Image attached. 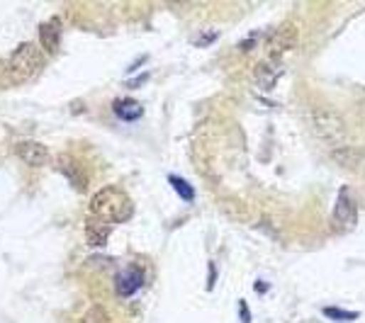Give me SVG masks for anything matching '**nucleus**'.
<instances>
[{
  "label": "nucleus",
  "instance_id": "obj_1",
  "mask_svg": "<svg viewBox=\"0 0 365 323\" xmlns=\"http://www.w3.org/2000/svg\"><path fill=\"white\" fill-rule=\"evenodd\" d=\"M134 214V204L127 192L120 187L105 185L91 197V219L103 221V224H122Z\"/></svg>",
  "mask_w": 365,
  "mask_h": 323
},
{
  "label": "nucleus",
  "instance_id": "obj_2",
  "mask_svg": "<svg viewBox=\"0 0 365 323\" xmlns=\"http://www.w3.org/2000/svg\"><path fill=\"white\" fill-rule=\"evenodd\" d=\"M44 68V54L34 42H22L5 61V78L13 83L29 80Z\"/></svg>",
  "mask_w": 365,
  "mask_h": 323
},
{
  "label": "nucleus",
  "instance_id": "obj_3",
  "mask_svg": "<svg viewBox=\"0 0 365 323\" xmlns=\"http://www.w3.org/2000/svg\"><path fill=\"white\" fill-rule=\"evenodd\" d=\"M312 127L317 137L327 144H341L346 139V125L341 115L331 107H314L312 110Z\"/></svg>",
  "mask_w": 365,
  "mask_h": 323
},
{
  "label": "nucleus",
  "instance_id": "obj_4",
  "mask_svg": "<svg viewBox=\"0 0 365 323\" xmlns=\"http://www.w3.org/2000/svg\"><path fill=\"white\" fill-rule=\"evenodd\" d=\"M356 224H358L356 199H353L349 187H341L336 207H334V214H331V226H334V231H339V233H349L356 228Z\"/></svg>",
  "mask_w": 365,
  "mask_h": 323
},
{
  "label": "nucleus",
  "instance_id": "obj_5",
  "mask_svg": "<svg viewBox=\"0 0 365 323\" xmlns=\"http://www.w3.org/2000/svg\"><path fill=\"white\" fill-rule=\"evenodd\" d=\"M297 39H299V29H297L295 22H282V25L268 37V44H266L268 58L285 56L290 49H295Z\"/></svg>",
  "mask_w": 365,
  "mask_h": 323
},
{
  "label": "nucleus",
  "instance_id": "obj_6",
  "mask_svg": "<svg viewBox=\"0 0 365 323\" xmlns=\"http://www.w3.org/2000/svg\"><path fill=\"white\" fill-rule=\"evenodd\" d=\"M17 156H20L22 163H27V166L32 168H42L49 163V149H46L44 144H39V141H20V144L15 146Z\"/></svg>",
  "mask_w": 365,
  "mask_h": 323
},
{
  "label": "nucleus",
  "instance_id": "obj_7",
  "mask_svg": "<svg viewBox=\"0 0 365 323\" xmlns=\"http://www.w3.org/2000/svg\"><path fill=\"white\" fill-rule=\"evenodd\" d=\"M282 66L280 58H266V61H261L256 66V73H253V78H256V85L261 88V90H273L275 83H278V78L282 75Z\"/></svg>",
  "mask_w": 365,
  "mask_h": 323
},
{
  "label": "nucleus",
  "instance_id": "obj_8",
  "mask_svg": "<svg viewBox=\"0 0 365 323\" xmlns=\"http://www.w3.org/2000/svg\"><path fill=\"white\" fill-rule=\"evenodd\" d=\"M115 287H117V295L120 297L137 295L141 287H144V272H141V268L132 265V268L120 270L117 277H115Z\"/></svg>",
  "mask_w": 365,
  "mask_h": 323
},
{
  "label": "nucleus",
  "instance_id": "obj_9",
  "mask_svg": "<svg viewBox=\"0 0 365 323\" xmlns=\"http://www.w3.org/2000/svg\"><path fill=\"white\" fill-rule=\"evenodd\" d=\"M58 39H61V25H58V20H49L39 25V42H42L46 51L54 54L58 49Z\"/></svg>",
  "mask_w": 365,
  "mask_h": 323
},
{
  "label": "nucleus",
  "instance_id": "obj_10",
  "mask_svg": "<svg viewBox=\"0 0 365 323\" xmlns=\"http://www.w3.org/2000/svg\"><path fill=\"white\" fill-rule=\"evenodd\" d=\"M115 115L120 117L122 122H134L144 115V107H141V102H137L134 97H120L115 102Z\"/></svg>",
  "mask_w": 365,
  "mask_h": 323
},
{
  "label": "nucleus",
  "instance_id": "obj_11",
  "mask_svg": "<svg viewBox=\"0 0 365 323\" xmlns=\"http://www.w3.org/2000/svg\"><path fill=\"white\" fill-rule=\"evenodd\" d=\"M86 238H88V243H91L93 248H100V245L108 243V238H110V226H108V224H103V221L91 219V221H88V226H86Z\"/></svg>",
  "mask_w": 365,
  "mask_h": 323
},
{
  "label": "nucleus",
  "instance_id": "obj_12",
  "mask_svg": "<svg viewBox=\"0 0 365 323\" xmlns=\"http://www.w3.org/2000/svg\"><path fill=\"white\" fill-rule=\"evenodd\" d=\"M334 163H339L341 168H356L361 163V154L356 149H349V146H341V149L331 151Z\"/></svg>",
  "mask_w": 365,
  "mask_h": 323
},
{
  "label": "nucleus",
  "instance_id": "obj_13",
  "mask_svg": "<svg viewBox=\"0 0 365 323\" xmlns=\"http://www.w3.org/2000/svg\"><path fill=\"white\" fill-rule=\"evenodd\" d=\"M168 183L180 195V199H185V202H192V197H195V190H192V187L187 185L185 180L178 178V175H168Z\"/></svg>",
  "mask_w": 365,
  "mask_h": 323
},
{
  "label": "nucleus",
  "instance_id": "obj_14",
  "mask_svg": "<svg viewBox=\"0 0 365 323\" xmlns=\"http://www.w3.org/2000/svg\"><path fill=\"white\" fill-rule=\"evenodd\" d=\"M83 323H113V321H110L108 311L103 307H98V304H93V307L83 314Z\"/></svg>",
  "mask_w": 365,
  "mask_h": 323
},
{
  "label": "nucleus",
  "instance_id": "obj_15",
  "mask_svg": "<svg viewBox=\"0 0 365 323\" xmlns=\"http://www.w3.org/2000/svg\"><path fill=\"white\" fill-rule=\"evenodd\" d=\"M324 316H327V319H334V321H353V319H358L356 311H344V309H336V307H327V309H324Z\"/></svg>",
  "mask_w": 365,
  "mask_h": 323
},
{
  "label": "nucleus",
  "instance_id": "obj_16",
  "mask_svg": "<svg viewBox=\"0 0 365 323\" xmlns=\"http://www.w3.org/2000/svg\"><path fill=\"white\" fill-rule=\"evenodd\" d=\"M239 311H241V323H251V314L246 309V302H239Z\"/></svg>",
  "mask_w": 365,
  "mask_h": 323
}]
</instances>
